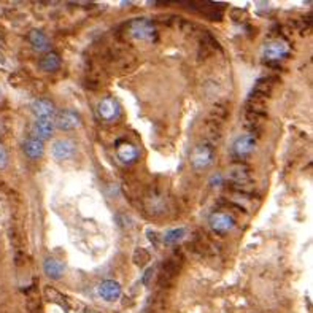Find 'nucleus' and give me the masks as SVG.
<instances>
[{
  "label": "nucleus",
  "mask_w": 313,
  "mask_h": 313,
  "mask_svg": "<svg viewBox=\"0 0 313 313\" xmlns=\"http://www.w3.org/2000/svg\"><path fill=\"white\" fill-rule=\"evenodd\" d=\"M7 166H8V154H7L4 145L0 143V170L5 169Z\"/></svg>",
  "instance_id": "18"
},
{
  "label": "nucleus",
  "mask_w": 313,
  "mask_h": 313,
  "mask_svg": "<svg viewBox=\"0 0 313 313\" xmlns=\"http://www.w3.org/2000/svg\"><path fill=\"white\" fill-rule=\"evenodd\" d=\"M32 113H34L35 120H53L55 105L48 99H35L32 102Z\"/></svg>",
  "instance_id": "9"
},
{
  "label": "nucleus",
  "mask_w": 313,
  "mask_h": 313,
  "mask_svg": "<svg viewBox=\"0 0 313 313\" xmlns=\"http://www.w3.org/2000/svg\"><path fill=\"white\" fill-rule=\"evenodd\" d=\"M129 34L135 40L149 41L154 38V26L146 18H137L132 19L131 24H129Z\"/></svg>",
  "instance_id": "1"
},
{
  "label": "nucleus",
  "mask_w": 313,
  "mask_h": 313,
  "mask_svg": "<svg viewBox=\"0 0 313 313\" xmlns=\"http://www.w3.org/2000/svg\"><path fill=\"white\" fill-rule=\"evenodd\" d=\"M38 66L43 72H56L61 67V58L55 51L46 53V55L40 59Z\"/></svg>",
  "instance_id": "16"
},
{
  "label": "nucleus",
  "mask_w": 313,
  "mask_h": 313,
  "mask_svg": "<svg viewBox=\"0 0 313 313\" xmlns=\"http://www.w3.org/2000/svg\"><path fill=\"white\" fill-rule=\"evenodd\" d=\"M29 41L35 51H45L49 46V38L46 37L45 32L38 30V29H34L29 32Z\"/></svg>",
  "instance_id": "15"
},
{
  "label": "nucleus",
  "mask_w": 313,
  "mask_h": 313,
  "mask_svg": "<svg viewBox=\"0 0 313 313\" xmlns=\"http://www.w3.org/2000/svg\"><path fill=\"white\" fill-rule=\"evenodd\" d=\"M64 271H66V267H64V264L59 259L46 257L45 263H43V272H45L46 277L51 280H59L64 275Z\"/></svg>",
  "instance_id": "13"
},
{
  "label": "nucleus",
  "mask_w": 313,
  "mask_h": 313,
  "mask_svg": "<svg viewBox=\"0 0 313 313\" xmlns=\"http://www.w3.org/2000/svg\"><path fill=\"white\" fill-rule=\"evenodd\" d=\"M0 99H2V91H0Z\"/></svg>",
  "instance_id": "19"
},
{
  "label": "nucleus",
  "mask_w": 313,
  "mask_h": 313,
  "mask_svg": "<svg viewBox=\"0 0 313 313\" xmlns=\"http://www.w3.org/2000/svg\"><path fill=\"white\" fill-rule=\"evenodd\" d=\"M53 129H55L53 120H35L32 123V137L40 140V142H45V140L51 138Z\"/></svg>",
  "instance_id": "10"
},
{
  "label": "nucleus",
  "mask_w": 313,
  "mask_h": 313,
  "mask_svg": "<svg viewBox=\"0 0 313 313\" xmlns=\"http://www.w3.org/2000/svg\"><path fill=\"white\" fill-rule=\"evenodd\" d=\"M116 156H118V159H120V163H123L124 166H131L138 158V149L132 143L123 142L116 148Z\"/></svg>",
  "instance_id": "11"
},
{
  "label": "nucleus",
  "mask_w": 313,
  "mask_h": 313,
  "mask_svg": "<svg viewBox=\"0 0 313 313\" xmlns=\"http://www.w3.org/2000/svg\"><path fill=\"white\" fill-rule=\"evenodd\" d=\"M212 159H213V151L207 145H196L189 158L191 166L196 170L207 167L212 163Z\"/></svg>",
  "instance_id": "6"
},
{
  "label": "nucleus",
  "mask_w": 313,
  "mask_h": 313,
  "mask_svg": "<svg viewBox=\"0 0 313 313\" xmlns=\"http://www.w3.org/2000/svg\"><path fill=\"white\" fill-rule=\"evenodd\" d=\"M73 153H75V145L69 138H59L51 146V154L58 161L70 159L73 156Z\"/></svg>",
  "instance_id": "8"
},
{
  "label": "nucleus",
  "mask_w": 313,
  "mask_h": 313,
  "mask_svg": "<svg viewBox=\"0 0 313 313\" xmlns=\"http://www.w3.org/2000/svg\"><path fill=\"white\" fill-rule=\"evenodd\" d=\"M80 115L73 110H62L56 115L55 118V124L61 131H72V129H77L80 126Z\"/></svg>",
  "instance_id": "7"
},
{
  "label": "nucleus",
  "mask_w": 313,
  "mask_h": 313,
  "mask_svg": "<svg viewBox=\"0 0 313 313\" xmlns=\"http://www.w3.org/2000/svg\"><path fill=\"white\" fill-rule=\"evenodd\" d=\"M289 53V45L285 40H272L263 46V58L266 61H280L286 58Z\"/></svg>",
  "instance_id": "2"
},
{
  "label": "nucleus",
  "mask_w": 313,
  "mask_h": 313,
  "mask_svg": "<svg viewBox=\"0 0 313 313\" xmlns=\"http://www.w3.org/2000/svg\"><path fill=\"white\" fill-rule=\"evenodd\" d=\"M186 235V229L185 228H174V229H169L166 234H164V243L167 245H175L178 243L180 240H183V237Z\"/></svg>",
  "instance_id": "17"
},
{
  "label": "nucleus",
  "mask_w": 313,
  "mask_h": 313,
  "mask_svg": "<svg viewBox=\"0 0 313 313\" xmlns=\"http://www.w3.org/2000/svg\"><path fill=\"white\" fill-rule=\"evenodd\" d=\"M97 296L105 302H115L121 296V285L115 280H103L97 285Z\"/></svg>",
  "instance_id": "5"
},
{
  "label": "nucleus",
  "mask_w": 313,
  "mask_h": 313,
  "mask_svg": "<svg viewBox=\"0 0 313 313\" xmlns=\"http://www.w3.org/2000/svg\"><path fill=\"white\" fill-rule=\"evenodd\" d=\"M256 146V140L251 134H243L240 137L235 138V142L232 145V149L237 156H246L253 153V149Z\"/></svg>",
  "instance_id": "12"
},
{
  "label": "nucleus",
  "mask_w": 313,
  "mask_h": 313,
  "mask_svg": "<svg viewBox=\"0 0 313 313\" xmlns=\"http://www.w3.org/2000/svg\"><path fill=\"white\" fill-rule=\"evenodd\" d=\"M208 224H210L212 231L224 234V232H229V231L234 229L235 221H234V218L231 217V215H228V213H224V212H215V213L210 215Z\"/></svg>",
  "instance_id": "4"
},
{
  "label": "nucleus",
  "mask_w": 313,
  "mask_h": 313,
  "mask_svg": "<svg viewBox=\"0 0 313 313\" xmlns=\"http://www.w3.org/2000/svg\"><path fill=\"white\" fill-rule=\"evenodd\" d=\"M23 149L27 158L30 159H38L43 156V151H45V146H43V142H40V140L30 137L27 138L26 142L23 143Z\"/></svg>",
  "instance_id": "14"
},
{
  "label": "nucleus",
  "mask_w": 313,
  "mask_h": 313,
  "mask_svg": "<svg viewBox=\"0 0 313 313\" xmlns=\"http://www.w3.org/2000/svg\"><path fill=\"white\" fill-rule=\"evenodd\" d=\"M97 115H99V118H102L103 121H115L121 115L120 103L115 99H112V97H105V99H102L97 103Z\"/></svg>",
  "instance_id": "3"
}]
</instances>
